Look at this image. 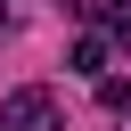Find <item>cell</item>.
Listing matches in <instances>:
<instances>
[{"mask_svg": "<svg viewBox=\"0 0 131 131\" xmlns=\"http://www.w3.org/2000/svg\"><path fill=\"white\" fill-rule=\"evenodd\" d=\"M41 115H49V90H16L0 106V131H41Z\"/></svg>", "mask_w": 131, "mask_h": 131, "instance_id": "1", "label": "cell"}, {"mask_svg": "<svg viewBox=\"0 0 131 131\" xmlns=\"http://www.w3.org/2000/svg\"><path fill=\"white\" fill-rule=\"evenodd\" d=\"M74 74H106V41H98V33L74 41Z\"/></svg>", "mask_w": 131, "mask_h": 131, "instance_id": "2", "label": "cell"}, {"mask_svg": "<svg viewBox=\"0 0 131 131\" xmlns=\"http://www.w3.org/2000/svg\"><path fill=\"white\" fill-rule=\"evenodd\" d=\"M98 106H106V115L131 106V82H123V74H98Z\"/></svg>", "mask_w": 131, "mask_h": 131, "instance_id": "3", "label": "cell"}, {"mask_svg": "<svg viewBox=\"0 0 131 131\" xmlns=\"http://www.w3.org/2000/svg\"><path fill=\"white\" fill-rule=\"evenodd\" d=\"M106 33H115V41L131 49V8H106Z\"/></svg>", "mask_w": 131, "mask_h": 131, "instance_id": "4", "label": "cell"}, {"mask_svg": "<svg viewBox=\"0 0 131 131\" xmlns=\"http://www.w3.org/2000/svg\"><path fill=\"white\" fill-rule=\"evenodd\" d=\"M0 25H8V8H0Z\"/></svg>", "mask_w": 131, "mask_h": 131, "instance_id": "5", "label": "cell"}]
</instances>
